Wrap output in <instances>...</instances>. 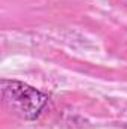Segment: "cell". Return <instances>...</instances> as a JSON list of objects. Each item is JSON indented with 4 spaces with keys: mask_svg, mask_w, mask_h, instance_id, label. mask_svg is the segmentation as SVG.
Masks as SVG:
<instances>
[{
    "mask_svg": "<svg viewBox=\"0 0 127 129\" xmlns=\"http://www.w3.org/2000/svg\"><path fill=\"white\" fill-rule=\"evenodd\" d=\"M2 99L9 111L24 120H34L48 102L45 93L12 80H2Z\"/></svg>",
    "mask_w": 127,
    "mask_h": 129,
    "instance_id": "6da1fadb",
    "label": "cell"
}]
</instances>
